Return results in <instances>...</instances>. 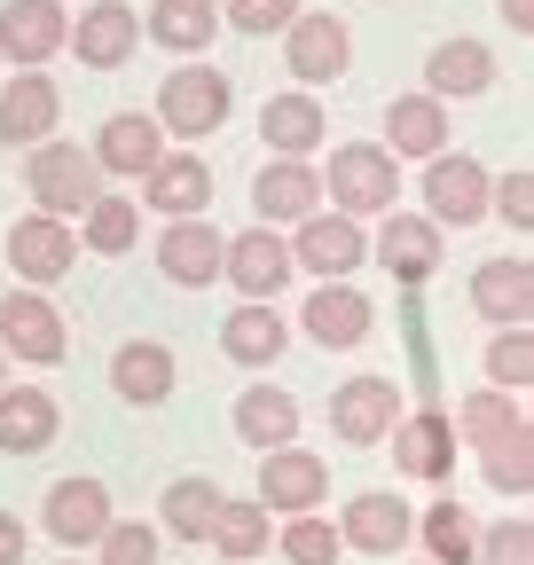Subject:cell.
<instances>
[{
    "label": "cell",
    "instance_id": "obj_1",
    "mask_svg": "<svg viewBox=\"0 0 534 565\" xmlns=\"http://www.w3.org/2000/svg\"><path fill=\"white\" fill-rule=\"evenodd\" d=\"M456 440L480 456V479L495 487V494H511V503H526L534 494V440H526V401L519 393H495V385H480V393H463L456 401Z\"/></svg>",
    "mask_w": 534,
    "mask_h": 565
},
{
    "label": "cell",
    "instance_id": "obj_2",
    "mask_svg": "<svg viewBox=\"0 0 534 565\" xmlns=\"http://www.w3.org/2000/svg\"><path fill=\"white\" fill-rule=\"evenodd\" d=\"M228 110H236V79L221 63H205V55H189V63H173L165 71V87H158V126H165V141H205V134H221L228 126Z\"/></svg>",
    "mask_w": 534,
    "mask_h": 565
},
{
    "label": "cell",
    "instance_id": "obj_3",
    "mask_svg": "<svg viewBox=\"0 0 534 565\" xmlns=\"http://www.w3.org/2000/svg\"><path fill=\"white\" fill-rule=\"evenodd\" d=\"M314 173H322V204L346 221H377L400 204V158H385V141H339Z\"/></svg>",
    "mask_w": 534,
    "mask_h": 565
},
{
    "label": "cell",
    "instance_id": "obj_4",
    "mask_svg": "<svg viewBox=\"0 0 534 565\" xmlns=\"http://www.w3.org/2000/svg\"><path fill=\"white\" fill-rule=\"evenodd\" d=\"M24 189H32V212H55V221H79V212L110 189L103 181V166L87 158V141H63V134H47V141H32L24 150Z\"/></svg>",
    "mask_w": 534,
    "mask_h": 565
},
{
    "label": "cell",
    "instance_id": "obj_5",
    "mask_svg": "<svg viewBox=\"0 0 534 565\" xmlns=\"http://www.w3.org/2000/svg\"><path fill=\"white\" fill-rule=\"evenodd\" d=\"M400 408H409L400 377L362 370V377H346L339 393L322 401V424H330V440H339V448H377V440L393 433V424H400Z\"/></svg>",
    "mask_w": 534,
    "mask_h": 565
},
{
    "label": "cell",
    "instance_id": "obj_6",
    "mask_svg": "<svg viewBox=\"0 0 534 565\" xmlns=\"http://www.w3.org/2000/svg\"><path fill=\"white\" fill-rule=\"evenodd\" d=\"M284 244H291V267L299 275H314V282H346L362 259H370V221H346V212H307V221H291L284 228Z\"/></svg>",
    "mask_w": 534,
    "mask_h": 565
},
{
    "label": "cell",
    "instance_id": "obj_7",
    "mask_svg": "<svg viewBox=\"0 0 534 565\" xmlns=\"http://www.w3.org/2000/svg\"><path fill=\"white\" fill-rule=\"evenodd\" d=\"M0 353L9 362H32V370H55L63 353H72V322H63V307L47 291H9L0 299Z\"/></svg>",
    "mask_w": 534,
    "mask_h": 565
},
{
    "label": "cell",
    "instance_id": "obj_8",
    "mask_svg": "<svg viewBox=\"0 0 534 565\" xmlns=\"http://www.w3.org/2000/svg\"><path fill=\"white\" fill-rule=\"evenodd\" d=\"M118 519V503H110V487L95 479V471H72V479H55L47 487V503H40V534L55 542V550H95L103 542V526Z\"/></svg>",
    "mask_w": 534,
    "mask_h": 565
},
{
    "label": "cell",
    "instance_id": "obj_9",
    "mask_svg": "<svg viewBox=\"0 0 534 565\" xmlns=\"http://www.w3.org/2000/svg\"><path fill=\"white\" fill-rule=\"evenodd\" d=\"M370 259L385 267V282H432L440 275V259H448V228H432L425 212H377V236H370Z\"/></svg>",
    "mask_w": 534,
    "mask_h": 565
},
{
    "label": "cell",
    "instance_id": "obj_10",
    "mask_svg": "<svg viewBox=\"0 0 534 565\" xmlns=\"http://www.w3.org/2000/svg\"><path fill=\"white\" fill-rule=\"evenodd\" d=\"M291 244H284V228H236L228 244H221V282H228V291L236 299H284L291 291Z\"/></svg>",
    "mask_w": 534,
    "mask_h": 565
},
{
    "label": "cell",
    "instance_id": "obj_11",
    "mask_svg": "<svg viewBox=\"0 0 534 565\" xmlns=\"http://www.w3.org/2000/svg\"><path fill=\"white\" fill-rule=\"evenodd\" d=\"M284 63H291V79H299V87H339V79H346V63H354V32H346V17L299 9V17L284 24Z\"/></svg>",
    "mask_w": 534,
    "mask_h": 565
},
{
    "label": "cell",
    "instance_id": "obj_12",
    "mask_svg": "<svg viewBox=\"0 0 534 565\" xmlns=\"http://www.w3.org/2000/svg\"><path fill=\"white\" fill-rule=\"evenodd\" d=\"M291 330H299L307 345H322V353H354V345H370L377 307H370V291H362V282H314Z\"/></svg>",
    "mask_w": 534,
    "mask_h": 565
},
{
    "label": "cell",
    "instance_id": "obj_13",
    "mask_svg": "<svg viewBox=\"0 0 534 565\" xmlns=\"http://www.w3.org/2000/svg\"><path fill=\"white\" fill-rule=\"evenodd\" d=\"M165 150H173V141H165V126H158L150 110H110V118L95 126V141H87V158L103 166V181H126V189H142V173H150Z\"/></svg>",
    "mask_w": 534,
    "mask_h": 565
},
{
    "label": "cell",
    "instance_id": "obj_14",
    "mask_svg": "<svg viewBox=\"0 0 534 565\" xmlns=\"http://www.w3.org/2000/svg\"><path fill=\"white\" fill-rule=\"evenodd\" d=\"M425 221L432 228H480L488 221V166L463 158V150L425 158Z\"/></svg>",
    "mask_w": 534,
    "mask_h": 565
},
{
    "label": "cell",
    "instance_id": "obj_15",
    "mask_svg": "<svg viewBox=\"0 0 534 565\" xmlns=\"http://www.w3.org/2000/svg\"><path fill=\"white\" fill-rule=\"evenodd\" d=\"M385 440H393V471L400 479H425V487H448V471L463 456L448 408H400V424H393Z\"/></svg>",
    "mask_w": 534,
    "mask_h": 565
},
{
    "label": "cell",
    "instance_id": "obj_16",
    "mask_svg": "<svg viewBox=\"0 0 534 565\" xmlns=\"http://www.w3.org/2000/svg\"><path fill=\"white\" fill-rule=\"evenodd\" d=\"M330 526H339V542L362 550V557H400V550L417 542V511H409V494H393V487L354 494V503L330 519Z\"/></svg>",
    "mask_w": 534,
    "mask_h": 565
},
{
    "label": "cell",
    "instance_id": "obj_17",
    "mask_svg": "<svg viewBox=\"0 0 534 565\" xmlns=\"http://www.w3.org/2000/svg\"><path fill=\"white\" fill-rule=\"evenodd\" d=\"M213 166L196 158V150H165L150 173H142V212L150 221H205L213 212Z\"/></svg>",
    "mask_w": 534,
    "mask_h": 565
},
{
    "label": "cell",
    "instance_id": "obj_18",
    "mask_svg": "<svg viewBox=\"0 0 534 565\" xmlns=\"http://www.w3.org/2000/svg\"><path fill=\"white\" fill-rule=\"evenodd\" d=\"M9 267H17V282H32V291L63 282V275L79 267L72 221H55V212H24V221H9Z\"/></svg>",
    "mask_w": 534,
    "mask_h": 565
},
{
    "label": "cell",
    "instance_id": "obj_19",
    "mask_svg": "<svg viewBox=\"0 0 534 565\" xmlns=\"http://www.w3.org/2000/svg\"><path fill=\"white\" fill-rule=\"evenodd\" d=\"M63 32H72L63 0H0V55H9V71H47L63 55Z\"/></svg>",
    "mask_w": 534,
    "mask_h": 565
},
{
    "label": "cell",
    "instance_id": "obj_20",
    "mask_svg": "<svg viewBox=\"0 0 534 565\" xmlns=\"http://www.w3.org/2000/svg\"><path fill=\"white\" fill-rule=\"evenodd\" d=\"M221 353L236 370H276L284 353H291V315L276 307V299H236L228 315H221Z\"/></svg>",
    "mask_w": 534,
    "mask_h": 565
},
{
    "label": "cell",
    "instance_id": "obj_21",
    "mask_svg": "<svg viewBox=\"0 0 534 565\" xmlns=\"http://www.w3.org/2000/svg\"><path fill=\"white\" fill-rule=\"evenodd\" d=\"M307 212H322V173L314 158H267L252 173V221L259 228H291L307 221Z\"/></svg>",
    "mask_w": 534,
    "mask_h": 565
},
{
    "label": "cell",
    "instance_id": "obj_22",
    "mask_svg": "<svg viewBox=\"0 0 534 565\" xmlns=\"http://www.w3.org/2000/svg\"><path fill=\"white\" fill-rule=\"evenodd\" d=\"M63 47H72L87 71H118V63H134V47H142V17H134V0H95V9L72 17Z\"/></svg>",
    "mask_w": 534,
    "mask_h": 565
},
{
    "label": "cell",
    "instance_id": "obj_23",
    "mask_svg": "<svg viewBox=\"0 0 534 565\" xmlns=\"http://www.w3.org/2000/svg\"><path fill=\"white\" fill-rule=\"evenodd\" d=\"M299 424H307V408H299V393H291V385H267V377H252V385L236 393V440H244L252 456L299 448Z\"/></svg>",
    "mask_w": 534,
    "mask_h": 565
},
{
    "label": "cell",
    "instance_id": "obj_24",
    "mask_svg": "<svg viewBox=\"0 0 534 565\" xmlns=\"http://www.w3.org/2000/svg\"><path fill=\"white\" fill-rule=\"evenodd\" d=\"M322 494H330V471H322V456H307V448H276V456H259V494H252V503H259L267 519H299V511H322Z\"/></svg>",
    "mask_w": 534,
    "mask_h": 565
},
{
    "label": "cell",
    "instance_id": "obj_25",
    "mask_svg": "<svg viewBox=\"0 0 534 565\" xmlns=\"http://www.w3.org/2000/svg\"><path fill=\"white\" fill-rule=\"evenodd\" d=\"M173 385H181V362H173L165 338H126V345L110 353V393H118L126 408H165Z\"/></svg>",
    "mask_w": 534,
    "mask_h": 565
},
{
    "label": "cell",
    "instance_id": "obj_26",
    "mask_svg": "<svg viewBox=\"0 0 534 565\" xmlns=\"http://www.w3.org/2000/svg\"><path fill=\"white\" fill-rule=\"evenodd\" d=\"M63 118V87L47 71H9V87H0V150H32L47 141Z\"/></svg>",
    "mask_w": 534,
    "mask_h": 565
},
{
    "label": "cell",
    "instance_id": "obj_27",
    "mask_svg": "<svg viewBox=\"0 0 534 565\" xmlns=\"http://www.w3.org/2000/svg\"><path fill=\"white\" fill-rule=\"evenodd\" d=\"M221 228H213V212L205 221H165L158 228V275L181 282V291H213L221 282Z\"/></svg>",
    "mask_w": 534,
    "mask_h": 565
},
{
    "label": "cell",
    "instance_id": "obj_28",
    "mask_svg": "<svg viewBox=\"0 0 534 565\" xmlns=\"http://www.w3.org/2000/svg\"><path fill=\"white\" fill-rule=\"evenodd\" d=\"M472 307H480L488 330H511V322L534 315V259H526L519 244H511L503 259H480V267H472Z\"/></svg>",
    "mask_w": 534,
    "mask_h": 565
},
{
    "label": "cell",
    "instance_id": "obj_29",
    "mask_svg": "<svg viewBox=\"0 0 534 565\" xmlns=\"http://www.w3.org/2000/svg\"><path fill=\"white\" fill-rule=\"evenodd\" d=\"M322 134H330V118H322V95H307V87L259 103V141H267V158H314Z\"/></svg>",
    "mask_w": 534,
    "mask_h": 565
},
{
    "label": "cell",
    "instance_id": "obj_30",
    "mask_svg": "<svg viewBox=\"0 0 534 565\" xmlns=\"http://www.w3.org/2000/svg\"><path fill=\"white\" fill-rule=\"evenodd\" d=\"M495 87V47L488 40H440L425 55V95L432 103H472Z\"/></svg>",
    "mask_w": 534,
    "mask_h": 565
},
{
    "label": "cell",
    "instance_id": "obj_31",
    "mask_svg": "<svg viewBox=\"0 0 534 565\" xmlns=\"http://www.w3.org/2000/svg\"><path fill=\"white\" fill-rule=\"evenodd\" d=\"M221 503H228V494H221V479L213 471H181L165 494H158V534L165 542H205L213 534V519H221Z\"/></svg>",
    "mask_w": 534,
    "mask_h": 565
},
{
    "label": "cell",
    "instance_id": "obj_32",
    "mask_svg": "<svg viewBox=\"0 0 534 565\" xmlns=\"http://www.w3.org/2000/svg\"><path fill=\"white\" fill-rule=\"evenodd\" d=\"M63 433V408L40 385H0V456H40Z\"/></svg>",
    "mask_w": 534,
    "mask_h": 565
},
{
    "label": "cell",
    "instance_id": "obj_33",
    "mask_svg": "<svg viewBox=\"0 0 534 565\" xmlns=\"http://www.w3.org/2000/svg\"><path fill=\"white\" fill-rule=\"evenodd\" d=\"M72 236H79V252H95V259H126L134 244H142V204H134V189H103L79 221H72Z\"/></svg>",
    "mask_w": 534,
    "mask_h": 565
},
{
    "label": "cell",
    "instance_id": "obj_34",
    "mask_svg": "<svg viewBox=\"0 0 534 565\" xmlns=\"http://www.w3.org/2000/svg\"><path fill=\"white\" fill-rule=\"evenodd\" d=\"M448 150V103L393 95L385 103V158H440Z\"/></svg>",
    "mask_w": 534,
    "mask_h": 565
},
{
    "label": "cell",
    "instance_id": "obj_35",
    "mask_svg": "<svg viewBox=\"0 0 534 565\" xmlns=\"http://www.w3.org/2000/svg\"><path fill=\"white\" fill-rule=\"evenodd\" d=\"M142 40H158L165 55H205L221 40V17H213V0H150L142 9Z\"/></svg>",
    "mask_w": 534,
    "mask_h": 565
},
{
    "label": "cell",
    "instance_id": "obj_36",
    "mask_svg": "<svg viewBox=\"0 0 534 565\" xmlns=\"http://www.w3.org/2000/svg\"><path fill=\"white\" fill-rule=\"evenodd\" d=\"M417 542H425V565H472L480 550V519L456 503V494H432L417 511Z\"/></svg>",
    "mask_w": 534,
    "mask_h": 565
},
{
    "label": "cell",
    "instance_id": "obj_37",
    "mask_svg": "<svg viewBox=\"0 0 534 565\" xmlns=\"http://www.w3.org/2000/svg\"><path fill=\"white\" fill-rule=\"evenodd\" d=\"M228 565H259L267 550H276V519H267L259 503H221V519H213V534H205Z\"/></svg>",
    "mask_w": 534,
    "mask_h": 565
},
{
    "label": "cell",
    "instance_id": "obj_38",
    "mask_svg": "<svg viewBox=\"0 0 534 565\" xmlns=\"http://www.w3.org/2000/svg\"><path fill=\"white\" fill-rule=\"evenodd\" d=\"M276 550H284V565H339V557H346V542H339V526H330L322 511H299V519H276Z\"/></svg>",
    "mask_w": 534,
    "mask_h": 565
},
{
    "label": "cell",
    "instance_id": "obj_39",
    "mask_svg": "<svg viewBox=\"0 0 534 565\" xmlns=\"http://www.w3.org/2000/svg\"><path fill=\"white\" fill-rule=\"evenodd\" d=\"M480 353H488V385L526 401V385H534V330H526V322H511V330H495Z\"/></svg>",
    "mask_w": 534,
    "mask_h": 565
},
{
    "label": "cell",
    "instance_id": "obj_40",
    "mask_svg": "<svg viewBox=\"0 0 534 565\" xmlns=\"http://www.w3.org/2000/svg\"><path fill=\"white\" fill-rule=\"evenodd\" d=\"M488 221H503L511 244H526V228H534V173H526V166L488 173Z\"/></svg>",
    "mask_w": 534,
    "mask_h": 565
},
{
    "label": "cell",
    "instance_id": "obj_41",
    "mask_svg": "<svg viewBox=\"0 0 534 565\" xmlns=\"http://www.w3.org/2000/svg\"><path fill=\"white\" fill-rule=\"evenodd\" d=\"M158 550H165L158 519H110L95 542V565H158Z\"/></svg>",
    "mask_w": 534,
    "mask_h": 565
},
{
    "label": "cell",
    "instance_id": "obj_42",
    "mask_svg": "<svg viewBox=\"0 0 534 565\" xmlns=\"http://www.w3.org/2000/svg\"><path fill=\"white\" fill-rule=\"evenodd\" d=\"M472 565H534V526H526V511H519V503H511V519L480 526V550H472Z\"/></svg>",
    "mask_w": 534,
    "mask_h": 565
},
{
    "label": "cell",
    "instance_id": "obj_43",
    "mask_svg": "<svg viewBox=\"0 0 534 565\" xmlns=\"http://www.w3.org/2000/svg\"><path fill=\"white\" fill-rule=\"evenodd\" d=\"M213 17H221V32H276L284 40V24L299 17V0H213Z\"/></svg>",
    "mask_w": 534,
    "mask_h": 565
},
{
    "label": "cell",
    "instance_id": "obj_44",
    "mask_svg": "<svg viewBox=\"0 0 534 565\" xmlns=\"http://www.w3.org/2000/svg\"><path fill=\"white\" fill-rule=\"evenodd\" d=\"M24 550H32V526L17 511H0V565H24Z\"/></svg>",
    "mask_w": 534,
    "mask_h": 565
},
{
    "label": "cell",
    "instance_id": "obj_45",
    "mask_svg": "<svg viewBox=\"0 0 534 565\" xmlns=\"http://www.w3.org/2000/svg\"><path fill=\"white\" fill-rule=\"evenodd\" d=\"M495 9H503L511 32H534V0H495Z\"/></svg>",
    "mask_w": 534,
    "mask_h": 565
},
{
    "label": "cell",
    "instance_id": "obj_46",
    "mask_svg": "<svg viewBox=\"0 0 534 565\" xmlns=\"http://www.w3.org/2000/svg\"><path fill=\"white\" fill-rule=\"evenodd\" d=\"M55 565H87V557H72V550H63V557H55Z\"/></svg>",
    "mask_w": 534,
    "mask_h": 565
},
{
    "label": "cell",
    "instance_id": "obj_47",
    "mask_svg": "<svg viewBox=\"0 0 534 565\" xmlns=\"http://www.w3.org/2000/svg\"><path fill=\"white\" fill-rule=\"evenodd\" d=\"M0 385H9V353H0Z\"/></svg>",
    "mask_w": 534,
    "mask_h": 565
},
{
    "label": "cell",
    "instance_id": "obj_48",
    "mask_svg": "<svg viewBox=\"0 0 534 565\" xmlns=\"http://www.w3.org/2000/svg\"><path fill=\"white\" fill-rule=\"evenodd\" d=\"M213 565H228V557H213Z\"/></svg>",
    "mask_w": 534,
    "mask_h": 565
},
{
    "label": "cell",
    "instance_id": "obj_49",
    "mask_svg": "<svg viewBox=\"0 0 534 565\" xmlns=\"http://www.w3.org/2000/svg\"><path fill=\"white\" fill-rule=\"evenodd\" d=\"M409 565H425V557H409Z\"/></svg>",
    "mask_w": 534,
    "mask_h": 565
}]
</instances>
